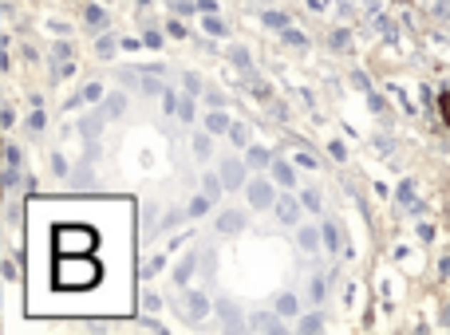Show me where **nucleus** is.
<instances>
[{"mask_svg": "<svg viewBox=\"0 0 450 335\" xmlns=\"http://www.w3.org/2000/svg\"><path fill=\"white\" fill-rule=\"evenodd\" d=\"M107 268L99 265L95 257H56V268H51V284L68 296H79V292H91L99 288Z\"/></svg>", "mask_w": 450, "mask_h": 335, "instance_id": "f257e3e1", "label": "nucleus"}, {"mask_svg": "<svg viewBox=\"0 0 450 335\" xmlns=\"http://www.w3.org/2000/svg\"><path fill=\"white\" fill-rule=\"evenodd\" d=\"M103 249V237L91 221H63L51 233V252L56 257H95Z\"/></svg>", "mask_w": 450, "mask_h": 335, "instance_id": "f03ea898", "label": "nucleus"}, {"mask_svg": "<svg viewBox=\"0 0 450 335\" xmlns=\"http://www.w3.org/2000/svg\"><path fill=\"white\" fill-rule=\"evenodd\" d=\"M324 241H328V249H340V229L328 225V229H324Z\"/></svg>", "mask_w": 450, "mask_h": 335, "instance_id": "7ed1b4c3", "label": "nucleus"}, {"mask_svg": "<svg viewBox=\"0 0 450 335\" xmlns=\"http://www.w3.org/2000/svg\"><path fill=\"white\" fill-rule=\"evenodd\" d=\"M439 111H442V122H446V130H450V91L439 99Z\"/></svg>", "mask_w": 450, "mask_h": 335, "instance_id": "20e7f679", "label": "nucleus"}, {"mask_svg": "<svg viewBox=\"0 0 450 335\" xmlns=\"http://www.w3.org/2000/svg\"><path fill=\"white\" fill-rule=\"evenodd\" d=\"M411 198H415V181H403V186H399V201H411Z\"/></svg>", "mask_w": 450, "mask_h": 335, "instance_id": "39448f33", "label": "nucleus"}, {"mask_svg": "<svg viewBox=\"0 0 450 335\" xmlns=\"http://www.w3.org/2000/svg\"><path fill=\"white\" fill-rule=\"evenodd\" d=\"M280 217H285V221H292V217H297V206H292V201H285V206H280Z\"/></svg>", "mask_w": 450, "mask_h": 335, "instance_id": "423d86ee", "label": "nucleus"}, {"mask_svg": "<svg viewBox=\"0 0 450 335\" xmlns=\"http://www.w3.org/2000/svg\"><path fill=\"white\" fill-rule=\"evenodd\" d=\"M277 178L285 181V186H292V170H289V166H277Z\"/></svg>", "mask_w": 450, "mask_h": 335, "instance_id": "0eeeda50", "label": "nucleus"}]
</instances>
